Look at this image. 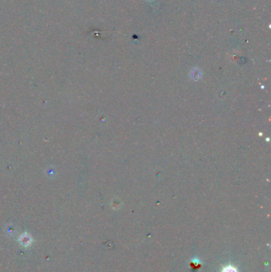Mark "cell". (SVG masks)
I'll use <instances>...</instances> for the list:
<instances>
[{
	"label": "cell",
	"mask_w": 271,
	"mask_h": 272,
	"mask_svg": "<svg viewBox=\"0 0 271 272\" xmlns=\"http://www.w3.org/2000/svg\"><path fill=\"white\" fill-rule=\"evenodd\" d=\"M221 272H239L238 270L235 268L233 266H227V267H224L223 268L222 271Z\"/></svg>",
	"instance_id": "6da1fadb"
}]
</instances>
